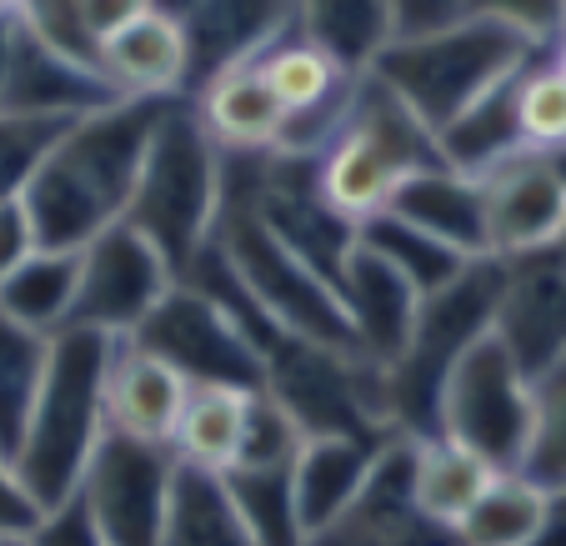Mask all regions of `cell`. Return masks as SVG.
Returning a JSON list of instances; mask_svg holds the SVG:
<instances>
[{
    "instance_id": "f546056e",
    "label": "cell",
    "mask_w": 566,
    "mask_h": 546,
    "mask_svg": "<svg viewBox=\"0 0 566 546\" xmlns=\"http://www.w3.org/2000/svg\"><path fill=\"white\" fill-rule=\"evenodd\" d=\"M356 241H361V246H371L386 266L401 271V276H407L421 296H437L441 286H451V281L471 266V256L451 251L447 241L427 237L421 225L401 221V216H391V211L366 216V221L356 225Z\"/></svg>"
},
{
    "instance_id": "836d02e7",
    "label": "cell",
    "mask_w": 566,
    "mask_h": 546,
    "mask_svg": "<svg viewBox=\"0 0 566 546\" xmlns=\"http://www.w3.org/2000/svg\"><path fill=\"white\" fill-rule=\"evenodd\" d=\"M261 71H266L271 91H276V101L286 106V116H296V111H311V106H326V101L346 96L356 81V71H346V65H336L332 55L321 51V45L301 41L296 31L286 35V41H276L266 55H261Z\"/></svg>"
},
{
    "instance_id": "277c9868",
    "label": "cell",
    "mask_w": 566,
    "mask_h": 546,
    "mask_svg": "<svg viewBox=\"0 0 566 546\" xmlns=\"http://www.w3.org/2000/svg\"><path fill=\"white\" fill-rule=\"evenodd\" d=\"M221 196H226V150L211 140L196 101L171 96L160 106L156 130H150L126 221L146 241H156V251L176 266V276H186L216 231Z\"/></svg>"
},
{
    "instance_id": "3957f363",
    "label": "cell",
    "mask_w": 566,
    "mask_h": 546,
    "mask_svg": "<svg viewBox=\"0 0 566 546\" xmlns=\"http://www.w3.org/2000/svg\"><path fill=\"white\" fill-rule=\"evenodd\" d=\"M536 55H546V45H536L516 25H502L492 15H461L441 31L396 35L371 61V75L386 81L441 140V130L457 126L512 75H522Z\"/></svg>"
},
{
    "instance_id": "4316f807",
    "label": "cell",
    "mask_w": 566,
    "mask_h": 546,
    "mask_svg": "<svg viewBox=\"0 0 566 546\" xmlns=\"http://www.w3.org/2000/svg\"><path fill=\"white\" fill-rule=\"evenodd\" d=\"M216 476L226 486L235 522L247 526L251 546H306L296 486H291V461H281V466H226Z\"/></svg>"
},
{
    "instance_id": "7bdbcfd3",
    "label": "cell",
    "mask_w": 566,
    "mask_h": 546,
    "mask_svg": "<svg viewBox=\"0 0 566 546\" xmlns=\"http://www.w3.org/2000/svg\"><path fill=\"white\" fill-rule=\"evenodd\" d=\"M467 0H391V21L396 35H421V31H441V25L461 21Z\"/></svg>"
},
{
    "instance_id": "ab89813d",
    "label": "cell",
    "mask_w": 566,
    "mask_h": 546,
    "mask_svg": "<svg viewBox=\"0 0 566 546\" xmlns=\"http://www.w3.org/2000/svg\"><path fill=\"white\" fill-rule=\"evenodd\" d=\"M467 15H492L532 35L536 45H552L566 25V0H467Z\"/></svg>"
},
{
    "instance_id": "4fadbf2b",
    "label": "cell",
    "mask_w": 566,
    "mask_h": 546,
    "mask_svg": "<svg viewBox=\"0 0 566 546\" xmlns=\"http://www.w3.org/2000/svg\"><path fill=\"white\" fill-rule=\"evenodd\" d=\"M126 101L116 86L106 81L101 65H86L75 55L55 51V45L35 41L31 31H21L15 21V45H11V65L0 81V116H21V120H81L91 111Z\"/></svg>"
},
{
    "instance_id": "b9f144b4",
    "label": "cell",
    "mask_w": 566,
    "mask_h": 546,
    "mask_svg": "<svg viewBox=\"0 0 566 546\" xmlns=\"http://www.w3.org/2000/svg\"><path fill=\"white\" fill-rule=\"evenodd\" d=\"M45 506L35 502V492L21 482V472L11 466V456H0V542L6 536H31L41 526Z\"/></svg>"
},
{
    "instance_id": "816d5d0a",
    "label": "cell",
    "mask_w": 566,
    "mask_h": 546,
    "mask_svg": "<svg viewBox=\"0 0 566 546\" xmlns=\"http://www.w3.org/2000/svg\"><path fill=\"white\" fill-rule=\"evenodd\" d=\"M0 15H15V0H0Z\"/></svg>"
},
{
    "instance_id": "4dcf8cb0",
    "label": "cell",
    "mask_w": 566,
    "mask_h": 546,
    "mask_svg": "<svg viewBox=\"0 0 566 546\" xmlns=\"http://www.w3.org/2000/svg\"><path fill=\"white\" fill-rule=\"evenodd\" d=\"M516 150H526L522 126H516V75L506 86H496L486 101H476L457 126L441 130V156H447V166H457V171H467V176H486L492 166H502L506 156H516Z\"/></svg>"
},
{
    "instance_id": "ee69618b",
    "label": "cell",
    "mask_w": 566,
    "mask_h": 546,
    "mask_svg": "<svg viewBox=\"0 0 566 546\" xmlns=\"http://www.w3.org/2000/svg\"><path fill=\"white\" fill-rule=\"evenodd\" d=\"M31 251H35V231H31V221H25L21 196H15V201H0V281L11 276Z\"/></svg>"
},
{
    "instance_id": "d4e9b609",
    "label": "cell",
    "mask_w": 566,
    "mask_h": 546,
    "mask_svg": "<svg viewBox=\"0 0 566 546\" xmlns=\"http://www.w3.org/2000/svg\"><path fill=\"white\" fill-rule=\"evenodd\" d=\"M296 35L361 75L396 41L391 0H296Z\"/></svg>"
},
{
    "instance_id": "e575fe53",
    "label": "cell",
    "mask_w": 566,
    "mask_h": 546,
    "mask_svg": "<svg viewBox=\"0 0 566 546\" xmlns=\"http://www.w3.org/2000/svg\"><path fill=\"white\" fill-rule=\"evenodd\" d=\"M522 476H532L552 496L566 492V351L532 376V441Z\"/></svg>"
},
{
    "instance_id": "83f0119b",
    "label": "cell",
    "mask_w": 566,
    "mask_h": 546,
    "mask_svg": "<svg viewBox=\"0 0 566 546\" xmlns=\"http://www.w3.org/2000/svg\"><path fill=\"white\" fill-rule=\"evenodd\" d=\"M552 512V492L522 472H496L467 516L451 526V546H526Z\"/></svg>"
},
{
    "instance_id": "9c48e42d",
    "label": "cell",
    "mask_w": 566,
    "mask_h": 546,
    "mask_svg": "<svg viewBox=\"0 0 566 546\" xmlns=\"http://www.w3.org/2000/svg\"><path fill=\"white\" fill-rule=\"evenodd\" d=\"M181 456L171 441H136L106 431L81 476V502L101 522L111 546H160L171 516Z\"/></svg>"
},
{
    "instance_id": "ba28073f",
    "label": "cell",
    "mask_w": 566,
    "mask_h": 546,
    "mask_svg": "<svg viewBox=\"0 0 566 546\" xmlns=\"http://www.w3.org/2000/svg\"><path fill=\"white\" fill-rule=\"evenodd\" d=\"M437 431L492 461L496 472H522L532 441V376L496 332L471 342L451 366L437 401Z\"/></svg>"
},
{
    "instance_id": "7402d4cb",
    "label": "cell",
    "mask_w": 566,
    "mask_h": 546,
    "mask_svg": "<svg viewBox=\"0 0 566 546\" xmlns=\"http://www.w3.org/2000/svg\"><path fill=\"white\" fill-rule=\"evenodd\" d=\"M191 101L221 150H271L281 136V120H286V106L276 101L261 61L216 75L211 86H201Z\"/></svg>"
},
{
    "instance_id": "7dc6e473",
    "label": "cell",
    "mask_w": 566,
    "mask_h": 546,
    "mask_svg": "<svg viewBox=\"0 0 566 546\" xmlns=\"http://www.w3.org/2000/svg\"><path fill=\"white\" fill-rule=\"evenodd\" d=\"M196 6H201V0H150V11L166 15V21H176V25H181L186 15L196 11Z\"/></svg>"
},
{
    "instance_id": "db71d44e",
    "label": "cell",
    "mask_w": 566,
    "mask_h": 546,
    "mask_svg": "<svg viewBox=\"0 0 566 546\" xmlns=\"http://www.w3.org/2000/svg\"><path fill=\"white\" fill-rule=\"evenodd\" d=\"M556 496H562V502H566V492H556Z\"/></svg>"
},
{
    "instance_id": "8d00e7d4",
    "label": "cell",
    "mask_w": 566,
    "mask_h": 546,
    "mask_svg": "<svg viewBox=\"0 0 566 546\" xmlns=\"http://www.w3.org/2000/svg\"><path fill=\"white\" fill-rule=\"evenodd\" d=\"M301 427L266 397L256 391L247 407V421H241V447H235L231 466H281V461H296L301 451Z\"/></svg>"
},
{
    "instance_id": "603a6c76",
    "label": "cell",
    "mask_w": 566,
    "mask_h": 546,
    "mask_svg": "<svg viewBox=\"0 0 566 546\" xmlns=\"http://www.w3.org/2000/svg\"><path fill=\"white\" fill-rule=\"evenodd\" d=\"M492 476H496L492 461H481L471 447L441 437V431L411 441V502L447 536L476 506V496L492 486Z\"/></svg>"
},
{
    "instance_id": "6da1fadb",
    "label": "cell",
    "mask_w": 566,
    "mask_h": 546,
    "mask_svg": "<svg viewBox=\"0 0 566 546\" xmlns=\"http://www.w3.org/2000/svg\"><path fill=\"white\" fill-rule=\"evenodd\" d=\"M171 96H126L71 120L21 191L35 246L81 251L116 225L136 191L156 116Z\"/></svg>"
},
{
    "instance_id": "8fae6325",
    "label": "cell",
    "mask_w": 566,
    "mask_h": 546,
    "mask_svg": "<svg viewBox=\"0 0 566 546\" xmlns=\"http://www.w3.org/2000/svg\"><path fill=\"white\" fill-rule=\"evenodd\" d=\"M176 266L156 251V241H146L136 225L120 216L116 225H106L96 241L81 246V286H75V311L71 326L86 332H106L116 342L136 336V326L166 301V291L176 286Z\"/></svg>"
},
{
    "instance_id": "bcb514c9",
    "label": "cell",
    "mask_w": 566,
    "mask_h": 546,
    "mask_svg": "<svg viewBox=\"0 0 566 546\" xmlns=\"http://www.w3.org/2000/svg\"><path fill=\"white\" fill-rule=\"evenodd\" d=\"M526 546H566V502L562 496H552V512H546L542 532H536Z\"/></svg>"
},
{
    "instance_id": "52a82bcc",
    "label": "cell",
    "mask_w": 566,
    "mask_h": 546,
    "mask_svg": "<svg viewBox=\"0 0 566 546\" xmlns=\"http://www.w3.org/2000/svg\"><path fill=\"white\" fill-rule=\"evenodd\" d=\"M261 391L301 427V437H391L386 371L356 351L306 336H271L261 351ZM407 437V431H401Z\"/></svg>"
},
{
    "instance_id": "ac0fdd59",
    "label": "cell",
    "mask_w": 566,
    "mask_h": 546,
    "mask_svg": "<svg viewBox=\"0 0 566 546\" xmlns=\"http://www.w3.org/2000/svg\"><path fill=\"white\" fill-rule=\"evenodd\" d=\"M391 437H306L291 461V486H296V512L306 526V542L316 532L352 512V502L361 496V486L371 482L381 451L391 447Z\"/></svg>"
},
{
    "instance_id": "44dd1931",
    "label": "cell",
    "mask_w": 566,
    "mask_h": 546,
    "mask_svg": "<svg viewBox=\"0 0 566 546\" xmlns=\"http://www.w3.org/2000/svg\"><path fill=\"white\" fill-rule=\"evenodd\" d=\"M101 71L120 96H186V35L176 21L146 11L101 41Z\"/></svg>"
},
{
    "instance_id": "5bb4252c",
    "label": "cell",
    "mask_w": 566,
    "mask_h": 546,
    "mask_svg": "<svg viewBox=\"0 0 566 546\" xmlns=\"http://www.w3.org/2000/svg\"><path fill=\"white\" fill-rule=\"evenodd\" d=\"M492 332L526 376L546 371L566 351V256L556 246L506 261Z\"/></svg>"
},
{
    "instance_id": "d590c367",
    "label": "cell",
    "mask_w": 566,
    "mask_h": 546,
    "mask_svg": "<svg viewBox=\"0 0 566 546\" xmlns=\"http://www.w3.org/2000/svg\"><path fill=\"white\" fill-rule=\"evenodd\" d=\"M516 126L526 150H562L566 146V75L546 55H536L516 75Z\"/></svg>"
},
{
    "instance_id": "f1b7e54d",
    "label": "cell",
    "mask_w": 566,
    "mask_h": 546,
    "mask_svg": "<svg viewBox=\"0 0 566 546\" xmlns=\"http://www.w3.org/2000/svg\"><path fill=\"white\" fill-rule=\"evenodd\" d=\"M251 397L256 391H247V386H191L186 411L176 421L171 451L186 466L226 472L235 461V447H241V421H247Z\"/></svg>"
},
{
    "instance_id": "484cf974",
    "label": "cell",
    "mask_w": 566,
    "mask_h": 546,
    "mask_svg": "<svg viewBox=\"0 0 566 546\" xmlns=\"http://www.w3.org/2000/svg\"><path fill=\"white\" fill-rule=\"evenodd\" d=\"M75 286H81V251L35 246L11 276L0 281V311L11 322L31 326V332L55 336L71 326Z\"/></svg>"
},
{
    "instance_id": "f35d334b",
    "label": "cell",
    "mask_w": 566,
    "mask_h": 546,
    "mask_svg": "<svg viewBox=\"0 0 566 546\" xmlns=\"http://www.w3.org/2000/svg\"><path fill=\"white\" fill-rule=\"evenodd\" d=\"M15 21H21V31H31L35 41L55 45V51L75 55V61H86V65H101V45L91 41L75 0H15Z\"/></svg>"
},
{
    "instance_id": "c3c4849f",
    "label": "cell",
    "mask_w": 566,
    "mask_h": 546,
    "mask_svg": "<svg viewBox=\"0 0 566 546\" xmlns=\"http://www.w3.org/2000/svg\"><path fill=\"white\" fill-rule=\"evenodd\" d=\"M11 45H15V15H0V81H6V65H11Z\"/></svg>"
},
{
    "instance_id": "9a60e30c",
    "label": "cell",
    "mask_w": 566,
    "mask_h": 546,
    "mask_svg": "<svg viewBox=\"0 0 566 546\" xmlns=\"http://www.w3.org/2000/svg\"><path fill=\"white\" fill-rule=\"evenodd\" d=\"M291 31H296V0H201L181 21L186 96H196L235 65L261 61Z\"/></svg>"
},
{
    "instance_id": "60d3db41",
    "label": "cell",
    "mask_w": 566,
    "mask_h": 546,
    "mask_svg": "<svg viewBox=\"0 0 566 546\" xmlns=\"http://www.w3.org/2000/svg\"><path fill=\"white\" fill-rule=\"evenodd\" d=\"M25 542L31 546H111L106 532H101V522L91 516V506L81 502V492L55 502V506H45L41 526H35Z\"/></svg>"
},
{
    "instance_id": "7a4b0ae2",
    "label": "cell",
    "mask_w": 566,
    "mask_h": 546,
    "mask_svg": "<svg viewBox=\"0 0 566 546\" xmlns=\"http://www.w3.org/2000/svg\"><path fill=\"white\" fill-rule=\"evenodd\" d=\"M116 356V336L65 326L51 342L45 381L35 391L25 437L15 447L11 466L35 492L41 506H55L81 492L91 451L106 437V376Z\"/></svg>"
},
{
    "instance_id": "11a10c76",
    "label": "cell",
    "mask_w": 566,
    "mask_h": 546,
    "mask_svg": "<svg viewBox=\"0 0 566 546\" xmlns=\"http://www.w3.org/2000/svg\"><path fill=\"white\" fill-rule=\"evenodd\" d=\"M562 31H566V25H562Z\"/></svg>"
},
{
    "instance_id": "7c38bea8",
    "label": "cell",
    "mask_w": 566,
    "mask_h": 546,
    "mask_svg": "<svg viewBox=\"0 0 566 546\" xmlns=\"http://www.w3.org/2000/svg\"><path fill=\"white\" fill-rule=\"evenodd\" d=\"M481 206H486V256H532L562 237L566 176L556 171L552 150H516L481 176Z\"/></svg>"
},
{
    "instance_id": "d6986e66",
    "label": "cell",
    "mask_w": 566,
    "mask_h": 546,
    "mask_svg": "<svg viewBox=\"0 0 566 546\" xmlns=\"http://www.w3.org/2000/svg\"><path fill=\"white\" fill-rule=\"evenodd\" d=\"M186 397H191V381L176 366H166L136 342H116L106 376V431L136 441H171Z\"/></svg>"
},
{
    "instance_id": "ffe728a7",
    "label": "cell",
    "mask_w": 566,
    "mask_h": 546,
    "mask_svg": "<svg viewBox=\"0 0 566 546\" xmlns=\"http://www.w3.org/2000/svg\"><path fill=\"white\" fill-rule=\"evenodd\" d=\"M386 211L421 225L427 237L447 241L461 256H486V206H481V176H467L457 166H427L396 181Z\"/></svg>"
},
{
    "instance_id": "2e32d148",
    "label": "cell",
    "mask_w": 566,
    "mask_h": 546,
    "mask_svg": "<svg viewBox=\"0 0 566 546\" xmlns=\"http://www.w3.org/2000/svg\"><path fill=\"white\" fill-rule=\"evenodd\" d=\"M411 441L417 437H396L352 512L336 516L306 546H451V536L437 532L411 502Z\"/></svg>"
},
{
    "instance_id": "f6af8a7d",
    "label": "cell",
    "mask_w": 566,
    "mask_h": 546,
    "mask_svg": "<svg viewBox=\"0 0 566 546\" xmlns=\"http://www.w3.org/2000/svg\"><path fill=\"white\" fill-rule=\"evenodd\" d=\"M81 6V21H86L91 41H111V35L120 31V25H130L136 15L150 11V0H75Z\"/></svg>"
},
{
    "instance_id": "f907efd6",
    "label": "cell",
    "mask_w": 566,
    "mask_h": 546,
    "mask_svg": "<svg viewBox=\"0 0 566 546\" xmlns=\"http://www.w3.org/2000/svg\"><path fill=\"white\" fill-rule=\"evenodd\" d=\"M0 546H31V542H25V536H6V542H0Z\"/></svg>"
},
{
    "instance_id": "681fc988",
    "label": "cell",
    "mask_w": 566,
    "mask_h": 546,
    "mask_svg": "<svg viewBox=\"0 0 566 546\" xmlns=\"http://www.w3.org/2000/svg\"><path fill=\"white\" fill-rule=\"evenodd\" d=\"M546 61H552V65H556V71H562V75H566V31H562V35H556V41H552V45H546Z\"/></svg>"
},
{
    "instance_id": "f5cc1de1",
    "label": "cell",
    "mask_w": 566,
    "mask_h": 546,
    "mask_svg": "<svg viewBox=\"0 0 566 546\" xmlns=\"http://www.w3.org/2000/svg\"><path fill=\"white\" fill-rule=\"evenodd\" d=\"M556 251H562V256H566V225H562V237H556Z\"/></svg>"
},
{
    "instance_id": "74e56055",
    "label": "cell",
    "mask_w": 566,
    "mask_h": 546,
    "mask_svg": "<svg viewBox=\"0 0 566 546\" xmlns=\"http://www.w3.org/2000/svg\"><path fill=\"white\" fill-rule=\"evenodd\" d=\"M65 130V120H21L0 116V201H15L51 150V140Z\"/></svg>"
},
{
    "instance_id": "8992f818",
    "label": "cell",
    "mask_w": 566,
    "mask_h": 546,
    "mask_svg": "<svg viewBox=\"0 0 566 546\" xmlns=\"http://www.w3.org/2000/svg\"><path fill=\"white\" fill-rule=\"evenodd\" d=\"M502 281L506 261L476 256L451 286H441L437 296H421L417 332H411L407 351L386 366V411H391L396 431L437 437L441 386H447L451 366L461 361V351L492 332Z\"/></svg>"
},
{
    "instance_id": "e0dca14e",
    "label": "cell",
    "mask_w": 566,
    "mask_h": 546,
    "mask_svg": "<svg viewBox=\"0 0 566 546\" xmlns=\"http://www.w3.org/2000/svg\"><path fill=\"white\" fill-rule=\"evenodd\" d=\"M336 291H342V306H346V316H352L356 351L386 371L396 356L407 351L411 332H417L421 291L396 266H386L371 246H361V241H356L352 256L342 261Z\"/></svg>"
},
{
    "instance_id": "30bf717a",
    "label": "cell",
    "mask_w": 566,
    "mask_h": 546,
    "mask_svg": "<svg viewBox=\"0 0 566 546\" xmlns=\"http://www.w3.org/2000/svg\"><path fill=\"white\" fill-rule=\"evenodd\" d=\"M126 342L156 351L191 386H247V391H261V351L231 322V311L216 306L191 281H176L166 291V301L150 311L146 322L136 326V336H126Z\"/></svg>"
},
{
    "instance_id": "d6a6232c",
    "label": "cell",
    "mask_w": 566,
    "mask_h": 546,
    "mask_svg": "<svg viewBox=\"0 0 566 546\" xmlns=\"http://www.w3.org/2000/svg\"><path fill=\"white\" fill-rule=\"evenodd\" d=\"M160 546H251L247 526L235 522L231 502H226L221 476L181 461L171 516H166V542Z\"/></svg>"
},
{
    "instance_id": "5b68a950",
    "label": "cell",
    "mask_w": 566,
    "mask_h": 546,
    "mask_svg": "<svg viewBox=\"0 0 566 546\" xmlns=\"http://www.w3.org/2000/svg\"><path fill=\"white\" fill-rule=\"evenodd\" d=\"M211 241L226 256V266L235 271V281L251 291V301L266 311L281 332L306 336V342L332 346V351H356V332L342 306V291L316 266H306L261 221L256 201H251V191L241 186V176L231 166H226V196H221V216H216Z\"/></svg>"
},
{
    "instance_id": "1f68e13d",
    "label": "cell",
    "mask_w": 566,
    "mask_h": 546,
    "mask_svg": "<svg viewBox=\"0 0 566 546\" xmlns=\"http://www.w3.org/2000/svg\"><path fill=\"white\" fill-rule=\"evenodd\" d=\"M51 342L55 336L31 332L0 311V456H15L25 437L35 391L45 381V361H51Z\"/></svg>"
},
{
    "instance_id": "cb8c5ba5",
    "label": "cell",
    "mask_w": 566,
    "mask_h": 546,
    "mask_svg": "<svg viewBox=\"0 0 566 546\" xmlns=\"http://www.w3.org/2000/svg\"><path fill=\"white\" fill-rule=\"evenodd\" d=\"M316 176H321V196L352 225H361L366 216L386 211V201H391L396 181L407 176V166L396 161L391 150L376 146L371 136L342 126V136H336L332 146H326V156L316 161Z\"/></svg>"
}]
</instances>
